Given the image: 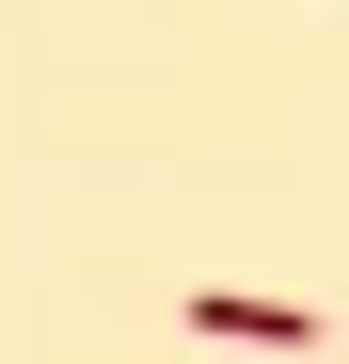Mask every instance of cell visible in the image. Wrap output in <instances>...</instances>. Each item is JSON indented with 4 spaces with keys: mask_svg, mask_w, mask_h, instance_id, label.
I'll return each mask as SVG.
<instances>
[{
    "mask_svg": "<svg viewBox=\"0 0 349 364\" xmlns=\"http://www.w3.org/2000/svg\"><path fill=\"white\" fill-rule=\"evenodd\" d=\"M191 333H222V348H318V301H254V285H191Z\"/></svg>",
    "mask_w": 349,
    "mask_h": 364,
    "instance_id": "cell-1",
    "label": "cell"
}]
</instances>
